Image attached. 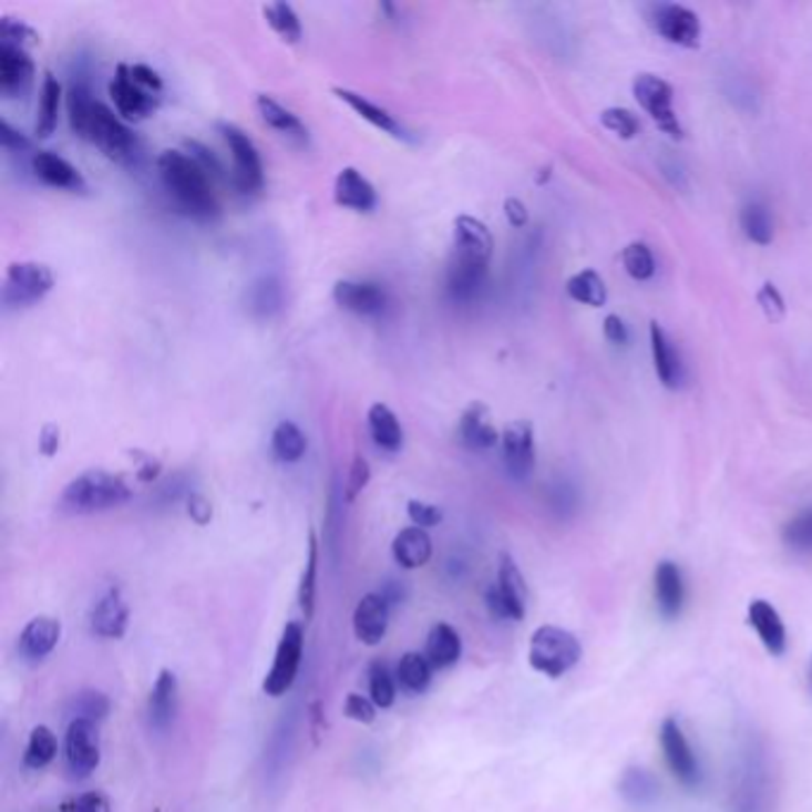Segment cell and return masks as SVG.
Wrapping results in <instances>:
<instances>
[{"instance_id": "cell-1", "label": "cell", "mask_w": 812, "mask_h": 812, "mask_svg": "<svg viewBox=\"0 0 812 812\" xmlns=\"http://www.w3.org/2000/svg\"><path fill=\"white\" fill-rule=\"evenodd\" d=\"M68 117L72 134L93 143L115 163H134L141 153L136 134L105 103L95 101L86 84H72L68 91Z\"/></svg>"}, {"instance_id": "cell-2", "label": "cell", "mask_w": 812, "mask_h": 812, "mask_svg": "<svg viewBox=\"0 0 812 812\" xmlns=\"http://www.w3.org/2000/svg\"><path fill=\"white\" fill-rule=\"evenodd\" d=\"M493 256V236L482 219L458 215L453 222V258L445 286L455 300H472L482 291Z\"/></svg>"}, {"instance_id": "cell-3", "label": "cell", "mask_w": 812, "mask_h": 812, "mask_svg": "<svg viewBox=\"0 0 812 812\" xmlns=\"http://www.w3.org/2000/svg\"><path fill=\"white\" fill-rule=\"evenodd\" d=\"M157 172H161L165 191L179 205L182 213L203 222L219 215V201L210 172L194 155L182 151H163L157 157Z\"/></svg>"}, {"instance_id": "cell-4", "label": "cell", "mask_w": 812, "mask_h": 812, "mask_svg": "<svg viewBox=\"0 0 812 812\" xmlns=\"http://www.w3.org/2000/svg\"><path fill=\"white\" fill-rule=\"evenodd\" d=\"M134 496L122 474L107 470H89L72 480L60 496V511L70 515H95L113 511Z\"/></svg>"}, {"instance_id": "cell-5", "label": "cell", "mask_w": 812, "mask_h": 812, "mask_svg": "<svg viewBox=\"0 0 812 812\" xmlns=\"http://www.w3.org/2000/svg\"><path fill=\"white\" fill-rule=\"evenodd\" d=\"M582 660V644L572 631L561 627H538L530 641V665L536 672L557 679Z\"/></svg>"}, {"instance_id": "cell-6", "label": "cell", "mask_w": 812, "mask_h": 812, "mask_svg": "<svg viewBox=\"0 0 812 812\" xmlns=\"http://www.w3.org/2000/svg\"><path fill=\"white\" fill-rule=\"evenodd\" d=\"M53 269L37 260L12 263L3 281V306L6 310H24L37 306L53 291Z\"/></svg>"}, {"instance_id": "cell-7", "label": "cell", "mask_w": 812, "mask_h": 812, "mask_svg": "<svg viewBox=\"0 0 812 812\" xmlns=\"http://www.w3.org/2000/svg\"><path fill=\"white\" fill-rule=\"evenodd\" d=\"M486 608L496 619L520 623L527 615V584L511 555L503 553L498 563V582L486 592Z\"/></svg>"}, {"instance_id": "cell-8", "label": "cell", "mask_w": 812, "mask_h": 812, "mask_svg": "<svg viewBox=\"0 0 812 812\" xmlns=\"http://www.w3.org/2000/svg\"><path fill=\"white\" fill-rule=\"evenodd\" d=\"M634 99L639 103L646 113L650 115V120L658 124V130L665 132L667 136L672 138H681L683 130L677 120L675 113V89L670 82H665L662 76L644 72L634 79L631 84Z\"/></svg>"}, {"instance_id": "cell-9", "label": "cell", "mask_w": 812, "mask_h": 812, "mask_svg": "<svg viewBox=\"0 0 812 812\" xmlns=\"http://www.w3.org/2000/svg\"><path fill=\"white\" fill-rule=\"evenodd\" d=\"M302 648H306V634H302V627L298 623H289L284 627V634L279 639L275 662L269 667V672L263 681V691L267 696L279 698L294 687L302 662Z\"/></svg>"}, {"instance_id": "cell-10", "label": "cell", "mask_w": 812, "mask_h": 812, "mask_svg": "<svg viewBox=\"0 0 812 812\" xmlns=\"http://www.w3.org/2000/svg\"><path fill=\"white\" fill-rule=\"evenodd\" d=\"M660 746L665 753V762L670 768L672 777L681 787L687 789H700L703 787V768H700V760L693 753V748L683 734V729L675 718H667L660 727Z\"/></svg>"}, {"instance_id": "cell-11", "label": "cell", "mask_w": 812, "mask_h": 812, "mask_svg": "<svg viewBox=\"0 0 812 812\" xmlns=\"http://www.w3.org/2000/svg\"><path fill=\"white\" fill-rule=\"evenodd\" d=\"M222 136H225L227 148L234 161V186L241 194H258L265 186V167L260 161V153L250 136L238 130L236 124H222Z\"/></svg>"}, {"instance_id": "cell-12", "label": "cell", "mask_w": 812, "mask_h": 812, "mask_svg": "<svg viewBox=\"0 0 812 812\" xmlns=\"http://www.w3.org/2000/svg\"><path fill=\"white\" fill-rule=\"evenodd\" d=\"M65 762L74 779H89L101 765L99 727L89 720H72L65 734Z\"/></svg>"}, {"instance_id": "cell-13", "label": "cell", "mask_w": 812, "mask_h": 812, "mask_svg": "<svg viewBox=\"0 0 812 812\" xmlns=\"http://www.w3.org/2000/svg\"><path fill=\"white\" fill-rule=\"evenodd\" d=\"M648 22L667 43H675L681 48H698L700 34H703L698 14L677 3L652 6Z\"/></svg>"}, {"instance_id": "cell-14", "label": "cell", "mask_w": 812, "mask_h": 812, "mask_svg": "<svg viewBox=\"0 0 812 812\" xmlns=\"http://www.w3.org/2000/svg\"><path fill=\"white\" fill-rule=\"evenodd\" d=\"M501 451L507 474L517 482L530 480L536 467V443L532 422L517 420L507 424L501 434Z\"/></svg>"}, {"instance_id": "cell-15", "label": "cell", "mask_w": 812, "mask_h": 812, "mask_svg": "<svg viewBox=\"0 0 812 812\" xmlns=\"http://www.w3.org/2000/svg\"><path fill=\"white\" fill-rule=\"evenodd\" d=\"M107 91H110V99H113L117 107V113L126 120H146L155 113L157 105H161V95L134 82L130 65L117 68L115 79L110 82Z\"/></svg>"}, {"instance_id": "cell-16", "label": "cell", "mask_w": 812, "mask_h": 812, "mask_svg": "<svg viewBox=\"0 0 812 812\" xmlns=\"http://www.w3.org/2000/svg\"><path fill=\"white\" fill-rule=\"evenodd\" d=\"M91 631L101 639H122L130 627V605L124 603L122 592L117 586L107 588V592L93 603L89 615Z\"/></svg>"}, {"instance_id": "cell-17", "label": "cell", "mask_w": 812, "mask_h": 812, "mask_svg": "<svg viewBox=\"0 0 812 812\" xmlns=\"http://www.w3.org/2000/svg\"><path fill=\"white\" fill-rule=\"evenodd\" d=\"M31 172L41 184L51 188L70 191V194H84L86 191L84 174L53 151H39L31 155Z\"/></svg>"}, {"instance_id": "cell-18", "label": "cell", "mask_w": 812, "mask_h": 812, "mask_svg": "<svg viewBox=\"0 0 812 812\" xmlns=\"http://www.w3.org/2000/svg\"><path fill=\"white\" fill-rule=\"evenodd\" d=\"M389 615V598L384 594H364L353 610L356 639L364 646H377L384 641Z\"/></svg>"}, {"instance_id": "cell-19", "label": "cell", "mask_w": 812, "mask_h": 812, "mask_svg": "<svg viewBox=\"0 0 812 812\" xmlns=\"http://www.w3.org/2000/svg\"><path fill=\"white\" fill-rule=\"evenodd\" d=\"M34 60L29 58L27 48L0 41V93L18 99L34 82Z\"/></svg>"}, {"instance_id": "cell-20", "label": "cell", "mask_w": 812, "mask_h": 812, "mask_svg": "<svg viewBox=\"0 0 812 812\" xmlns=\"http://www.w3.org/2000/svg\"><path fill=\"white\" fill-rule=\"evenodd\" d=\"M333 300H337V306L348 310V312H356V315H379L381 310L387 308V291L381 289L379 284L374 281H356V279H341L333 284V291H331Z\"/></svg>"}, {"instance_id": "cell-21", "label": "cell", "mask_w": 812, "mask_h": 812, "mask_svg": "<svg viewBox=\"0 0 812 812\" xmlns=\"http://www.w3.org/2000/svg\"><path fill=\"white\" fill-rule=\"evenodd\" d=\"M333 201L339 208L353 213H372L379 203L377 188L356 167H343L333 179Z\"/></svg>"}, {"instance_id": "cell-22", "label": "cell", "mask_w": 812, "mask_h": 812, "mask_svg": "<svg viewBox=\"0 0 812 812\" xmlns=\"http://www.w3.org/2000/svg\"><path fill=\"white\" fill-rule=\"evenodd\" d=\"M458 441L467 451H489L501 443V434L496 424L491 422V412L484 403H472L465 408L463 418L458 422Z\"/></svg>"}, {"instance_id": "cell-23", "label": "cell", "mask_w": 812, "mask_h": 812, "mask_svg": "<svg viewBox=\"0 0 812 812\" xmlns=\"http://www.w3.org/2000/svg\"><path fill=\"white\" fill-rule=\"evenodd\" d=\"M179 712V681L172 670H161L148 698V722L153 729L165 731L174 724Z\"/></svg>"}, {"instance_id": "cell-24", "label": "cell", "mask_w": 812, "mask_h": 812, "mask_svg": "<svg viewBox=\"0 0 812 812\" xmlns=\"http://www.w3.org/2000/svg\"><path fill=\"white\" fill-rule=\"evenodd\" d=\"M60 634H62L60 619L48 617V615L34 617L20 634V644H18L20 656L31 662H39L48 658L60 644Z\"/></svg>"}, {"instance_id": "cell-25", "label": "cell", "mask_w": 812, "mask_h": 812, "mask_svg": "<svg viewBox=\"0 0 812 812\" xmlns=\"http://www.w3.org/2000/svg\"><path fill=\"white\" fill-rule=\"evenodd\" d=\"M656 605L658 613L665 619H677L683 610V600H687V586H683L681 569L672 561H662L656 567Z\"/></svg>"}, {"instance_id": "cell-26", "label": "cell", "mask_w": 812, "mask_h": 812, "mask_svg": "<svg viewBox=\"0 0 812 812\" xmlns=\"http://www.w3.org/2000/svg\"><path fill=\"white\" fill-rule=\"evenodd\" d=\"M748 625L756 629L758 639L768 648V652H772V656H784L789 641L787 627L768 600H753L748 605Z\"/></svg>"}, {"instance_id": "cell-27", "label": "cell", "mask_w": 812, "mask_h": 812, "mask_svg": "<svg viewBox=\"0 0 812 812\" xmlns=\"http://www.w3.org/2000/svg\"><path fill=\"white\" fill-rule=\"evenodd\" d=\"M333 95H337L339 101H343L364 122H370L372 126H377V130H381V132L393 136V138H405V141H410V134H408L405 126L401 122H398L389 113L387 107H381V105L372 103L370 99H364L362 93H356V91H350V89H333Z\"/></svg>"}, {"instance_id": "cell-28", "label": "cell", "mask_w": 812, "mask_h": 812, "mask_svg": "<svg viewBox=\"0 0 812 812\" xmlns=\"http://www.w3.org/2000/svg\"><path fill=\"white\" fill-rule=\"evenodd\" d=\"M650 350H652V364H656V374L660 384L667 389H679L683 381V368L681 358L677 353L675 343L667 337L665 329L658 322H650Z\"/></svg>"}, {"instance_id": "cell-29", "label": "cell", "mask_w": 812, "mask_h": 812, "mask_svg": "<svg viewBox=\"0 0 812 812\" xmlns=\"http://www.w3.org/2000/svg\"><path fill=\"white\" fill-rule=\"evenodd\" d=\"M391 553H393V561L403 569H420L432 561V553H434L432 536L426 534V530L412 524V527H405L395 534L393 544H391Z\"/></svg>"}, {"instance_id": "cell-30", "label": "cell", "mask_w": 812, "mask_h": 812, "mask_svg": "<svg viewBox=\"0 0 812 812\" xmlns=\"http://www.w3.org/2000/svg\"><path fill=\"white\" fill-rule=\"evenodd\" d=\"M424 656L432 662L434 670H449L463 656V639L451 625L439 623L426 636Z\"/></svg>"}, {"instance_id": "cell-31", "label": "cell", "mask_w": 812, "mask_h": 812, "mask_svg": "<svg viewBox=\"0 0 812 812\" xmlns=\"http://www.w3.org/2000/svg\"><path fill=\"white\" fill-rule=\"evenodd\" d=\"M368 429L372 441L379 445L381 451L387 453H398L403 449V426L401 420L395 418V412L384 405V403H374L368 410Z\"/></svg>"}, {"instance_id": "cell-32", "label": "cell", "mask_w": 812, "mask_h": 812, "mask_svg": "<svg viewBox=\"0 0 812 812\" xmlns=\"http://www.w3.org/2000/svg\"><path fill=\"white\" fill-rule=\"evenodd\" d=\"M731 812H770V784L768 772L753 760L746 770V779L737 795V808Z\"/></svg>"}, {"instance_id": "cell-33", "label": "cell", "mask_w": 812, "mask_h": 812, "mask_svg": "<svg viewBox=\"0 0 812 812\" xmlns=\"http://www.w3.org/2000/svg\"><path fill=\"white\" fill-rule=\"evenodd\" d=\"M258 113H260V120L269 126V130H275L284 136L289 138H296V141H308V130L306 124L300 122L298 115H294L289 107H284L281 103H277L273 95H258Z\"/></svg>"}, {"instance_id": "cell-34", "label": "cell", "mask_w": 812, "mask_h": 812, "mask_svg": "<svg viewBox=\"0 0 812 812\" xmlns=\"http://www.w3.org/2000/svg\"><path fill=\"white\" fill-rule=\"evenodd\" d=\"M269 449H273V455L279 460V463H289V465L300 463V460L308 453V436L296 422L281 420L273 429Z\"/></svg>"}, {"instance_id": "cell-35", "label": "cell", "mask_w": 812, "mask_h": 812, "mask_svg": "<svg viewBox=\"0 0 812 812\" xmlns=\"http://www.w3.org/2000/svg\"><path fill=\"white\" fill-rule=\"evenodd\" d=\"M619 793L634 808H650L660 799V784L644 768H629L619 779Z\"/></svg>"}, {"instance_id": "cell-36", "label": "cell", "mask_w": 812, "mask_h": 812, "mask_svg": "<svg viewBox=\"0 0 812 812\" xmlns=\"http://www.w3.org/2000/svg\"><path fill=\"white\" fill-rule=\"evenodd\" d=\"M60 99H62V84L58 82V76L45 72L43 84H41V95H39V107H37V124H34V132L39 138H48L55 132Z\"/></svg>"}, {"instance_id": "cell-37", "label": "cell", "mask_w": 812, "mask_h": 812, "mask_svg": "<svg viewBox=\"0 0 812 812\" xmlns=\"http://www.w3.org/2000/svg\"><path fill=\"white\" fill-rule=\"evenodd\" d=\"M432 675H434L432 662H429L424 652L418 650H408L395 667V679L401 681L403 689L412 693H424L429 689V683H432Z\"/></svg>"}, {"instance_id": "cell-38", "label": "cell", "mask_w": 812, "mask_h": 812, "mask_svg": "<svg viewBox=\"0 0 812 812\" xmlns=\"http://www.w3.org/2000/svg\"><path fill=\"white\" fill-rule=\"evenodd\" d=\"M567 296L588 308H603L608 302V286L596 269H582L575 277L567 279Z\"/></svg>"}, {"instance_id": "cell-39", "label": "cell", "mask_w": 812, "mask_h": 812, "mask_svg": "<svg viewBox=\"0 0 812 812\" xmlns=\"http://www.w3.org/2000/svg\"><path fill=\"white\" fill-rule=\"evenodd\" d=\"M55 756H58V739L53 734V729H48L45 724L31 729L24 748V765L29 770H43L51 765Z\"/></svg>"}, {"instance_id": "cell-40", "label": "cell", "mask_w": 812, "mask_h": 812, "mask_svg": "<svg viewBox=\"0 0 812 812\" xmlns=\"http://www.w3.org/2000/svg\"><path fill=\"white\" fill-rule=\"evenodd\" d=\"M741 229L758 246H770L774 238V222L768 205L751 201L741 210Z\"/></svg>"}, {"instance_id": "cell-41", "label": "cell", "mask_w": 812, "mask_h": 812, "mask_svg": "<svg viewBox=\"0 0 812 812\" xmlns=\"http://www.w3.org/2000/svg\"><path fill=\"white\" fill-rule=\"evenodd\" d=\"M317 569H320V541H317L315 532H310L308 561H306V569H302L300 586H298V603H300V610H302V615H306V619H310L312 613H315Z\"/></svg>"}, {"instance_id": "cell-42", "label": "cell", "mask_w": 812, "mask_h": 812, "mask_svg": "<svg viewBox=\"0 0 812 812\" xmlns=\"http://www.w3.org/2000/svg\"><path fill=\"white\" fill-rule=\"evenodd\" d=\"M267 24L273 27L286 43H298L302 39V24L298 12L289 3H269L263 8Z\"/></svg>"}, {"instance_id": "cell-43", "label": "cell", "mask_w": 812, "mask_h": 812, "mask_svg": "<svg viewBox=\"0 0 812 812\" xmlns=\"http://www.w3.org/2000/svg\"><path fill=\"white\" fill-rule=\"evenodd\" d=\"M784 546L799 555H812V507L791 517L782 530Z\"/></svg>"}, {"instance_id": "cell-44", "label": "cell", "mask_w": 812, "mask_h": 812, "mask_svg": "<svg viewBox=\"0 0 812 812\" xmlns=\"http://www.w3.org/2000/svg\"><path fill=\"white\" fill-rule=\"evenodd\" d=\"M623 263L627 275L636 281H648L656 275V258H652V250L644 241H634L623 250Z\"/></svg>"}, {"instance_id": "cell-45", "label": "cell", "mask_w": 812, "mask_h": 812, "mask_svg": "<svg viewBox=\"0 0 812 812\" xmlns=\"http://www.w3.org/2000/svg\"><path fill=\"white\" fill-rule=\"evenodd\" d=\"M370 698L381 710H387L395 703V679L389 672L387 662L370 665Z\"/></svg>"}, {"instance_id": "cell-46", "label": "cell", "mask_w": 812, "mask_h": 812, "mask_svg": "<svg viewBox=\"0 0 812 812\" xmlns=\"http://www.w3.org/2000/svg\"><path fill=\"white\" fill-rule=\"evenodd\" d=\"M74 720L101 722L110 712V700L101 691H84L74 698Z\"/></svg>"}, {"instance_id": "cell-47", "label": "cell", "mask_w": 812, "mask_h": 812, "mask_svg": "<svg viewBox=\"0 0 812 812\" xmlns=\"http://www.w3.org/2000/svg\"><path fill=\"white\" fill-rule=\"evenodd\" d=\"M600 124L605 126V130L617 134L619 138H634L636 134H639V120H636L629 110L625 107H608L603 110L600 113Z\"/></svg>"}, {"instance_id": "cell-48", "label": "cell", "mask_w": 812, "mask_h": 812, "mask_svg": "<svg viewBox=\"0 0 812 812\" xmlns=\"http://www.w3.org/2000/svg\"><path fill=\"white\" fill-rule=\"evenodd\" d=\"M281 306V286L275 279H263L250 289V310L269 315Z\"/></svg>"}, {"instance_id": "cell-49", "label": "cell", "mask_w": 812, "mask_h": 812, "mask_svg": "<svg viewBox=\"0 0 812 812\" xmlns=\"http://www.w3.org/2000/svg\"><path fill=\"white\" fill-rule=\"evenodd\" d=\"M370 476H372V470H370V463L364 460L362 455H356L353 463H350V470H348V476H346V486H343V496L346 501H356L360 493L364 491V486L370 484Z\"/></svg>"}, {"instance_id": "cell-50", "label": "cell", "mask_w": 812, "mask_h": 812, "mask_svg": "<svg viewBox=\"0 0 812 812\" xmlns=\"http://www.w3.org/2000/svg\"><path fill=\"white\" fill-rule=\"evenodd\" d=\"M758 302H760V308H762V312H765V317L770 322H782L784 320L787 302H784V296L779 294V289L772 281H765L760 286Z\"/></svg>"}, {"instance_id": "cell-51", "label": "cell", "mask_w": 812, "mask_h": 812, "mask_svg": "<svg viewBox=\"0 0 812 812\" xmlns=\"http://www.w3.org/2000/svg\"><path fill=\"white\" fill-rule=\"evenodd\" d=\"M343 715L353 722L372 724L377 720V706L372 703V698H368V696L348 693L346 703H343Z\"/></svg>"}, {"instance_id": "cell-52", "label": "cell", "mask_w": 812, "mask_h": 812, "mask_svg": "<svg viewBox=\"0 0 812 812\" xmlns=\"http://www.w3.org/2000/svg\"><path fill=\"white\" fill-rule=\"evenodd\" d=\"M0 37H3L6 43L20 45V48L34 45L39 41V34L34 29H31L29 24H24L22 20H12V18L3 20V27H0Z\"/></svg>"}, {"instance_id": "cell-53", "label": "cell", "mask_w": 812, "mask_h": 812, "mask_svg": "<svg viewBox=\"0 0 812 812\" xmlns=\"http://www.w3.org/2000/svg\"><path fill=\"white\" fill-rule=\"evenodd\" d=\"M408 517L412 520V524H415V527L429 530V527H436V524H441L443 513L439 511L436 505H432V503L410 501L408 503Z\"/></svg>"}, {"instance_id": "cell-54", "label": "cell", "mask_w": 812, "mask_h": 812, "mask_svg": "<svg viewBox=\"0 0 812 812\" xmlns=\"http://www.w3.org/2000/svg\"><path fill=\"white\" fill-rule=\"evenodd\" d=\"M68 812H110V801L101 791H89L74 799Z\"/></svg>"}, {"instance_id": "cell-55", "label": "cell", "mask_w": 812, "mask_h": 812, "mask_svg": "<svg viewBox=\"0 0 812 812\" xmlns=\"http://www.w3.org/2000/svg\"><path fill=\"white\" fill-rule=\"evenodd\" d=\"M0 143H3L6 151H14V153H22L31 148V141L20 130H14L8 120H0Z\"/></svg>"}, {"instance_id": "cell-56", "label": "cell", "mask_w": 812, "mask_h": 812, "mask_svg": "<svg viewBox=\"0 0 812 812\" xmlns=\"http://www.w3.org/2000/svg\"><path fill=\"white\" fill-rule=\"evenodd\" d=\"M603 333H605V339H608L615 346H625L629 341L627 325H625V320L619 315H608V317H605Z\"/></svg>"}, {"instance_id": "cell-57", "label": "cell", "mask_w": 812, "mask_h": 812, "mask_svg": "<svg viewBox=\"0 0 812 812\" xmlns=\"http://www.w3.org/2000/svg\"><path fill=\"white\" fill-rule=\"evenodd\" d=\"M130 72H132V79H134V82L138 86H143V89H148V91L161 95V91H163V79H161V74H157L155 70H151L148 65H130Z\"/></svg>"}, {"instance_id": "cell-58", "label": "cell", "mask_w": 812, "mask_h": 812, "mask_svg": "<svg viewBox=\"0 0 812 812\" xmlns=\"http://www.w3.org/2000/svg\"><path fill=\"white\" fill-rule=\"evenodd\" d=\"M503 210H505L507 222H511V227H515V229H522L530 222L527 205H524L520 198H505Z\"/></svg>"}, {"instance_id": "cell-59", "label": "cell", "mask_w": 812, "mask_h": 812, "mask_svg": "<svg viewBox=\"0 0 812 812\" xmlns=\"http://www.w3.org/2000/svg\"><path fill=\"white\" fill-rule=\"evenodd\" d=\"M188 515L196 524H208L213 520V505L205 501L201 493H194V496L188 498Z\"/></svg>"}, {"instance_id": "cell-60", "label": "cell", "mask_w": 812, "mask_h": 812, "mask_svg": "<svg viewBox=\"0 0 812 812\" xmlns=\"http://www.w3.org/2000/svg\"><path fill=\"white\" fill-rule=\"evenodd\" d=\"M39 445H41L43 455H53L60 445V429L55 424H45L41 439H39Z\"/></svg>"}, {"instance_id": "cell-61", "label": "cell", "mask_w": 812, "mask_h": 812, "mask_svg": "<svg viewBox=\"0 0 812 812\" xmlns=\"http://www.w3.org/2000/svg\"><path fill=\"white\" fill-rule=\"evenodd\" d=\"M810 683H812V670H810Z\"/></svg>"}]
</instances>
